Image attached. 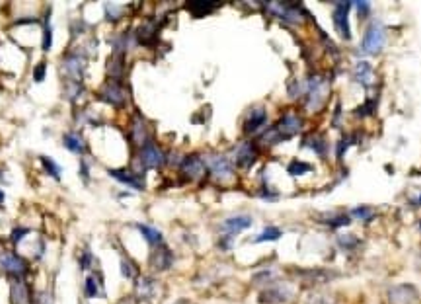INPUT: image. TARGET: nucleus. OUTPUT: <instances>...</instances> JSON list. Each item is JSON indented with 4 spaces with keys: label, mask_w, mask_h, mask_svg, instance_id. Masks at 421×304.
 Wrapping results in <instances>:
<instances>
[{
    "label": "nucleus",
    "mask_w": 421,
    "mask_h": 304,
    "mask_svg": "<svg viewBox=\"0 0 421 304\" xmlns=\"http://www.w3.org/2000/svg\"><path fill=\"white\" fill-rule=\"evenodd\" d=\"M384 39H386V31H384V25L381 21H375L371 23V27L367 29L365 37H363V51L365 53H379L382 47H384Z\"/></svg>",
    "instance_id": "1"
},
{
    "label": "nucleus",
    "mask_w": 421,
    "mask_h": 304,
    "mask_svg": "<svg viewBox=\"0 0 421 304\" xmlns=\"http://www.w3.org/2000/svg\"><path fill=\"white\" fill-rule=\"evenodd\" d=\"M418 299H420V295L414 285H396L388 291L390 304H416Z\"/></svg>",
    "instance_id": "2"
},
{
    "label": "nucleus",
    "mask_w": 421,
    "mask_h": 304,
    "mask_svg": "<svg viewBox=\"0 0 421 304\" xmlns=\"http://www.w3.org/2000/svg\"><path fill=\"white\" fill-rule=\"evenodd\" d=\"M0 267H2L6 273H12V275H16V277L25 275V271H27L25 260H21L20 256L14 254V252H2V254H0Z\"/></svg>",
    "instance_id": "3"
},
{
    "label": "nucleus",
    "mask_w": 421,
    "mask_h": 304,
    "mask_svg": "<svg viewBox=\"0 0 421 304\" xmlns=\"http://www.w3.org/2000/svg\"><path fill=\"white\" fill-rule=\"evenodd\" d=\"M140 162L144 168H158L164 162V154L154 142H146L140 146Z\"/></svg>",
    "instance_id": "4"
},
{
    "label": "nucleus",
    "mask_w": 421,
    "mask_h": 304,
    "mask_svg": "<svg viewBox=\"0 0 421 304\" xmlns=\"http://www.w3.org/2000/svg\"><path fill=\"white\" fill-rule=\"evenodd\" d=\"M349 8H351V2H338L336 8H334V25L340 31L341 37H345V39L351 37L349 25H347V12H349Z\"/></svg>",
    "instance_id": "5"
},
{
    "label": "nucleus",
    "mask_w": 421,
    "mask_h": 304,
    "mask_svg": "<svg viewBox=\"0 0 421 304\" xmlns=\"http://www.w3.org/2000/svg\"><path fill=\"white\" fill-rule=\"evenodd\" d=\"M101 98L107 101V103L115 105V107H123L125 101H127V94L121 88V84H117V82H107L103 86V90H101Z\"/></svg>",
    "instance_id": "6"
},
{
    "label": "nucleus",
    "mask_w": 421,
    "mask_h": 304,
    "mask_svg": "<svg viewBox=\"0 0 421 304\" xmlns=\"http://www.w3.org/2000/svg\"><path fill=\"white\" fill-rule=\"evenodd\" d=\"M291 297V291L281 287V285H273V287H267L265 291L260 293V303L261 304H279V303H287Z\"/></svg>",
    "instance_id": "7"
},
{
    "label": "nucleus",
    "mask_w": 421,
    "mask_h": 304,
    "mask_svg": "<svg viewBox=\"0 0 421 304\" xmlns=\"http://www.w3.org/2000/svg\"><path fill=\"white\" fill-rule=\"evenodd\" d=\"M269 10L281 16L285 21H301V10L291 2H269Z\"/></svg>",
    "instance_id": "8"
},
{
    "label": "nucleus",
    "mask_w": 421,
    "mask_h": 304,
    "mask_svg": "<svg viewBox=\"0 0 421 304\" xmlns=\"http://www.w3.org/2000/svg\"><path fill=\"white\" fill-rule=\"evenodd\" d=\"M172 252L166 248V246H158L156 250H154V254L150 256V265L154 267V269H158V271H166L170 265H172Z\"/></svg>",
    "instance_id": "9"
},
{
    "label": "nucleus",
    "mask_w": 421,
    "mask_h": 304,
    "mask_svg": "<svg viewBox=\"0 0 421 304\" xmlns=\"http://www.w3.org/2000/svg\"><path fill=\"white\" fill-rule=\"evenodd\" d=\"M181 170H183V174H185V176H189V178L197 180V178L203 176V172H205V164H203V160H201L197 154H191V156H187V158L183 160V164H181Z\"/></svg>",
    "instance_id": "10"
},
{
    "label": "nucleus",
    "mask_w": 421,
    "mask_h": 304,
    "mask_svg": "<svg viewBox=\"0 0 421 304\" xmlns=\"http://www.w3.org/2000/svg\"><path fill=\"white\" fill-rule=\"evenodd\" d=\"M256 148L250 144V142H244V144H240L238 146V150H236V162H238V166L240 168H250L252 164L256 162Z\"/></svg>",
    "instance_id": "11"
},
{
    "label": "nucleus",
    "mask_w": 421,
    "mask_h": 304,
    "mask_svg": "<svg viewBox=\"0 0 421 304\" xmlns=\"http://www.w3.org/2000/svg\"><path fill=\"white\" fill-rule=\"evenodd\" d=\"M109 176H113L117 182L127 183L131 187H135V189H142L144 187V182L140 180V176L129 172V170H109Z\"/></svg>",
    "instance_id": "12"
},
{
    "label": "nucleus",
    "mask_w": 421,
    "mask_h": 304,
    "mask_svg": "<svg viewBox=\"0 0 421 304\" xmlns=\"http://www.w3.org/2000/svg\"><path fill=\"white\" fill-rule=\"evenodd\" d=\"M252 226V219L246 217V215H238V217H230L222 223V228L228 232V234H236L244 228H250Z\"/></svg>",
    "instance_id": "13"
},
{
    "label": "nucleus",
    "mask_w": 421,
    "mask_h": 304,
    "mask_svg": "<svg viewBox=\"0 0 421 304\" xmlns=\"http://www.w3.org/2000/svg\"><path fill=\"white\" fill-rule=\"evenodd\" d=\"M62 66H64V72L72 76V80L78 82V78H80L82 72H84V59H80L78 55H70V57L64 61Z\"/></svg>",
    "instance_id": "14"
},
{
    "label": "nucleus",
    "mask_w": 421,
    "mask_h": 304,
    "mask_svg": "<svg viewBox=\"0 0 421 304\" xmlns=\"http://www.w3.org/2000/svg\"><path fill=\"white\" fill-rule=\"evenodd\" d=\"M209 166H211V170H213V174H215L217 178H228V176L232 174L230 164H228L226 158H222V156H211Z\"/></svg>",
    "instance_id": "15"
},
{
    "label": "nucleus",
    "mask_w": 421,
    "mask_h": 304,
    "mask_svg": "<svg viewBox=\"0 0 421 304\" xmlns=\"http://www.w3.org/2000/svg\"><path fill=\"white\" fill-rule=\"evenodd\" d=\"M219 2H187V10L195 16V18H201V16H207L211 14L215 8H217Z\"/></svg>",
    "instance_id": "16"
},
{
    "label": "nucleus",
    "mask_w": 421,
    "mask_h": 304,
    "mask_svg": "<svg viewBox=\"0 0 421 304\" xmlns=\"http://www.w3.org/2000/svg\"><path fill=\"white\" fill-rule=\"evenodd\" d=\"M62 142H64V146H66L70 152H74V154H82V152L86 150V144H84V141L80 139V135H76V133H66L64 139H62Z\"/></svg>",
    "instance_id": "17"
},
{
    "label": "nucleus",
    "mask_w": 421,
    "mask_h": 304,
    "mask_svg": "<svg viewBox=\"0 0 421 304\" xmlns=\"http://www.w3.org/2000/svg\"><path fill=\"white\" fill-rule=\"evenodd\" d=\"M265 123V111L263 109H254L246 121V133H256L261 125Z\"/></svg>",
    "instance_id": "18"
},
{
    "label": "nucleus",
    "mask_w": 421,
    "mask_h": 304,
    "mask_svg": "<svg viewBox=\"0 0 421 304\" xmlns=\"http://www.w3.org/2000/svg\"><path fill=\"white\" fill-rule=\"evenodd\" d=\"M12 303L14 304H27V301H29V293H27V287H25V283H21V281H16V283L12 285Z\"/></svg>",
    "instance_id": "19"
},
{
    "label": "nucleus",
    "mask_w": 421,
    "mask_h": 304,
    "mask_svg": "<svg viewBox=\"0 0 421 304\" xmlns=\"http://www.w3.org/2000/svg\"><path fill=\"white\" fill-rule=\"evenodd\" d=\"M140 232H142V236L146 238V242L152 244V246H160L162 244V234L156 230V228H152V226H146V224H139L137 226Z\"/></svg>",
    "instance_id": "20"
},
{
    "label": "nucleus",
    "mask_w": 421,
    "mask_h": 304,
    "mask_svg": "<svg viewBox=\"0 0 421 304\" xmlns=\"http://www.w3.org/2000/svg\"><path fill=\"white\" fill-rule=\"evenodd\" d=\"M355 78L359 82H363L365 86L371 84V80H373V72H371V64H369V62H359V64H357Z\"/></svg>",
    "instance_id": "21"
},
{
    "label": "nucleus",
    "mask_w": 421,
    "mask_h": 304,
    "mask_svg": "<svg viewBox=\"0 0 421 304\" xmlns=\"http://www.w3.org/2000/svg\"><path fill=\"white\" fill-rule=\"evenodd\" d=\"M121 72H123V59H121L119 51L111 57V61H109V68H107V74L109 76H121Z\"/></svg>",
    "instance_id": "22"
},
{
    "label": "nucleus",
    "mask_w": 421,
    "mask_h": 304,
    "mask_svg": "<svg viewBox=\"0 0 421 304\" xmlns=\"http://www.w3.org/2000/svg\"><path fill=\"white\" fill-rule=\"evenodd\" d=\"M154 281L152 279H148V277H144V279H140L139 283V295L142 297V299H150L152 295H154Z\"/></svg>",
    "instance_id": "23"
},
{
    "label": "nucleus",
    "mask_w": 421,
    "mask_h": 304,
    "mask_svg": "<svg viewBox=\"0 0 421 304\" xmlns=\"http://www.w3.org/2000/svg\"><path fill=\"white\" fill-rule=\"evenodd\" d=\"M135 141L139 142L140 146L142 144H146V129H144V121H142V117H139L137 115V119H135Z\"/></svg>",
    "instance_id": "24"
},
{
    "label": "nucleus",
    "mask_w": 421,
    "mask_h": 304,
    "mask_svg": "<svg viewBox=\"0 0 421 304\" xmlns=\"http://www.w3.org/2000/svg\"><path fill=\"white\" fill-rule=\"evenodd\" d=\"M277 238H281V230L279 228H275V226H269V228H265L260 236L256 238V242H267V240L273 242V240H277Z\"/></svg>",
    "instance_id": "25"
},
{
    "label": "nucleus",
    "mask_w": 421,
    "mask_h": 304,
    "mask_svg": "<svg viewBox=\"0 0 421 304\" xmlns=\"http://www.w3.org/2000/svg\"><path fill=\"white\" fill-rule=\"evenodd\" d=\"M41 164H43V168L49 172V176H53L55 180H60V168L59 164H55L49 156H41Z\"/></svg>",
    "instance_id": "26"
},
{
    "label": "nucleus",
    "mask_w": 421,
    "mask_h": 304,
    "mask_svg": "<svg viewBox=\"0 0 421 304\" xmlns=\"http://www.w3.org/2000/svg\"><path fill=\"white\" fill-rule=\"evenodd\" d=\"M310 170H312V168H310L308 164L299 162V160L289 164V174H291V176H302L304 172H310Z\"/></svg>",
    "instance_id": "27"
},
{
    "label": "nucleus",
    "mask_w": 421,
    "mask_h": 304,
    "mask_svg": "<svg viewBox=\"0 0 421 304\" xmlns=\"http://www.w3.org/2000/svg\"><path fill=\"white\" fill-rule=\"evenodd\" d=\"M154 33H156L154 25H152V23H144V25L139 29V39L142 41V43H150V37H152Z\"/></svg>",
    "instance_id": "28"
},
{
    "label": "nucleus",
    "mask_w": 421,
    "mask_h": 304,
    "mask_svg": "<svg viewBox=\"0 0 421 304\" xmlns=\"http://www.w3.org/2000/svg\"><path fill=\"white\" fill-rule=\"evenodd\" d=\"M121 12H123V8L117 6L115 2H107V4H105V16H107L111 21L117 20V18L121 16Z\"/></svg>",
    "instance_id": "29"
},
{
    "label": "nucleus",
    "mask_w": 421,
    "mask_h": 304,
    "mask_svg": "<svg viewBox=\"0 0 421 304\" xmlns=\"http://www.w3.org/2000/svg\"><path fill=\"white\" fill-rule=\"evenodd\" d=\"M86 297L88 299H94V297H98L100 295V291H98V283H96V279L94 277H88L86 279Z\"/></svg>",
    "instance_id": "30"
},
{
    "label": "nucleus",
    "mask_w": 421,
    "mask_h": 304,
    "mask_svg": "<svg viewBox=\"0 0 421 304\" xmlns=\"http://www.w3.org/2000/svg\"><path fill=\"white\" fill-rule=\"evenodd\" d=\"M51 43H53V31H51V25L47 21L45 23V35H43V51H49L51 49Z\"/></svg>",
    "instance_id": "31"
},
{
    "label": "nucleus",
    "mask_w": 421,
    "mask_h": 304,
    "mask_svg": "<svg viewBox=\"0 0 421 304\" xmlns=\"http://www.w3.org/2000/svg\"><path fill=\"white\" fill-rule=\"evenodd\" d=\"M326 224H330V226H343V224H349V217L347 215H338V217L328 219Z\"/></svg>",
    "instance_id": "32"
},
{
    "label": "nucleus",
    "mask_w": 421,
    "mask_h": 304,
    "mask_svg": "<svg viewBox=\"0 0 421 304\" xmlns=\"http://www.w3.org/2000/svg\"><path fill=\"white\" fill-rule=\"evenodd\" d=\"M45 74H47V64H45V62H41V64H37V66H35L33 78H35V82H43V80H45Z\"/></svg>",
    "instance_id": "33"
},
{
    "label": "nucleus",
    "mask_w": 421,
    "mask_h": 304,
    "mask_svg": "<svg viewBox=\"0 0 421 304\" xmlns=\"http://www.w3.org/2000/svg\"><path fill=\"white\" fill-rule=\"evenodd\" d=\"M353 215H355V217H359V219H363V221H369V219L373 217V211H371V209H367V207H361V209H355V211H353Z\"/></svg>",
    "instance_id": "34"
},
{
    "label": "nucleus",
    "mask_w": 421,
    "mask_h": 304,
    "mask_svg": "<svg viewBox=\"0 0 421 304\" xmlns=\"http://www.w3.org/2000/svg\"><path fill=\"white\" fill-rule=\"evenodd\" d=\"M310 148H314L318 154H324V152H326V146H324V141H322L320 137H314V139H312V144H310Z\"/></svg>",
    "instance_id": "35"
},
{
    "label": "nucleus",
    "mask_w": 421,
    "mask_h": 304,
    "mask_svg": "<svg viewBox=\"0 0 421 304\" xmlns=\"http://www.w3.org/2000/svg\"><path fill=\"white\" fill-rule=\"evenodd\" d=\"M308 304H334V303H332V299H330V297L316 295V297H312V299L308 301Z\"/></svg>",
    "instance_id": "36"
},
{
    "label": "nucleus",
    "mask_w": 421,
    "mask_h": 304,
    "mask_svg": "<svg viewBox=\"0 0 421 304\" xmlns=\"http://www.w3.org/2000/svg\"><path fill=\"white\" fill-rule=\"evenodd\" d=\"M27 232H29L27 228H16V230L12 232V240H14V242H16V244H18V242H20V240H21V236H25Z\"/></svg>",
    "instance_id": "37"
},
{
    "label": "nucleus",
    "mask_w": 421,
    "mask_h": 304,
    "mask_svg": "<svg viewBox=\"0 0 421 304\" xmlns=\"http://www.w3.org/2000/svg\"><path fill=\"white\" fill-rule=\"evenodd\" d=\"M355 4L359 8V16H367L369 14V10H371V4L369 2H355Z\"/></svg>",
    "instance_id": "38"
},
{
    "label": "nucleus",
    "mask_w": 421,
    "mask_h": 304,
    "mask_svg": "<svg viewBox=\"0 0 421 304\" xmlns=\"http://www.w3.org/2000/svg\"><path fill=\"white\" fill-rule=\"evenodd\" d=\"M340 244L343 246V248H345V246H355V244H357V240H355V236H341Z\"/></svg>",
    "instance_id": "39"
},
{
    "label": "nucleus",
    "mask_w": 421,
    "mask_h": 304,
    "mask_svg": "<svg viewBox=\"0 0 421 304\" xmlns=\"http://www.w3.org/2000/svg\"><path fill=\"white\" fill-rule=\"evenodd\" d=\"M121 269H123V275H125V277H133V267L127 264L125 260L121 262Z\"/></svg>",
    "instance_id": "40"
},
{
    "label": "nucleus",
    "mask_w": 421,
    "mask_h": 304,
    "mask_svg": "<svg viewBox=\"0 0 421 304\" xmlns=\"http://www.w3.org/2000/svg\"><path fill=\"white\" fill-rule=\"evenodd\" d=\"M4 201V191H0V203Z\"/></svg>",
    "instance_id": "41"
},
{
    "label": "nucleus",
    "mask_w": 421,
    "mask_h": 304,
    "mask_svg": "<svg viewBox=\"0 0 421 304\" xmlns=\"http://www.w3.org/2000/svg\"><path fill=\"white\" fill-rule=\"evenodd\" d=\"M176 304H189V303H187V301H178Z\"/></svg>",
    "instance_id": "42"
},
{
    "label": "nucleus",
    "mask_w": 421,
    "mask_h": 304,
    "mask_svg": "<svg viewBox=\"0 0 421 304\" xmlns=\"http://www.w3.org/2000/svg\"><path fill=\"white\" fill-rule=\"evenodd\" d=\"M420 228H421V223H420Z\"/></svg>",
    "instance_id": "43"
}]
</instances>
